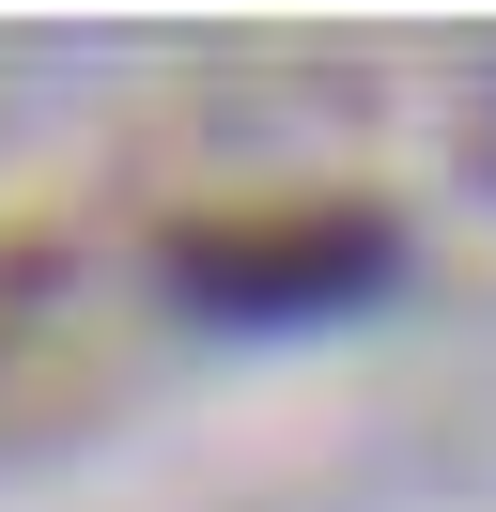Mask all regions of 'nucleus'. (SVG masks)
Wrapping results in <instances>:
<instances>
[{
    "label": "nucleus",
    "instance_id": "nucleus-1",
    "mask_svg": "<svg viewBox=\"0 0 496 512\" xmlns=\"http://www.w3.org/2000/svg\"><path fill=\"white\" fill-rule=\"evenodd\" d=\"M388 280H403L388 218H248V233H186L171 249V295L217 326H326V311H372Z\"/></svg>",
    "mask_w": 496,
    "mask_h": 512
}]
</instances>
